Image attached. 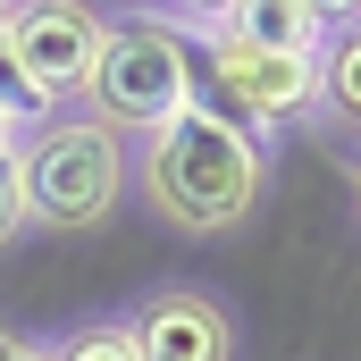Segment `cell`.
<instances>
[{"label":"cell","mask_w":361,"mask_h":361,"mask_svg":"<svg viewBox=\"0 0 361 361\" xmlns=\"http://www.w3.org/2000/svg\"><path fill=\"white\" fill-rule=\"evenodd\" d=\"M261 185H269V152L244 126H227L219 109H202V101L177 109L169 126H152V143H143V202L177 235H227V227H244L252 202H261Z\"/></svg>","instance_id":"obj_1"},{"label":"cell","mask_w":361,"mask_h":361,"mask_svg":"<svg viewBox=\"0 0 361 361\" xmlns=\"http://www.w3.org/2000/svg\"><path fill=\"white\" fill-rule=\"evenodd\" d=\"M193 109V34L177 17H109L85 85V118L109 135H152Z\"/></svg>","instance_id":"obj_2"},{"label":"cell","mask_w":361,"mask_h":361,"mask_svg":"<svg viewBox=\"0 0 361 361\" xmlns=\"http://www.w3.org/2000/svg\"><path fill=\"white\" fill-rule=\"evenodd\" d=\"M17 177H25V227H101L126 193V135L92 126V118H42L25 143H17Z\"/></svg>","instance_id":"obj_3"},{"label":"cell","mask_w":361,"mask_h":361,"mask_svg":"<svg viewBox=\"0 0 361 361\" xmlns=\"http://www.w3.org/2000/svg\"><path fill=\"white\" fill-rule=\"evenodd\" d=\"M193 101L219 109L227 126H244L252 143L277 126L319 118V59H286V51H252L235 34H219L202 17V51H193Z\"/></svg>","instance_id":"obj_4"},{"label":"cell","mask_w":361,"mask_h":361,"mask_svg":"<svg viewBox=\"0 0 361 361\" xmlns=\"http://www.w3.org/2000/svg\"><path fill=\"white\" fill-rule=\"evenodd\" d=\"M101 8L92 0H17L8 8V42H17V76L34 85V101L59 118L68 101H85L92 59H101Z\"/></svg>","instance_id":"obj_5"},{"label":"cell","mask_w":361,"mask_h":361,"mask_svg":"<svg viewBox=\"0 0 361 361\" xmlns=\"http://www.w3.org/2000/svg\"><path fill=\"white\" fill-rule=\"evenodd\" d=\"M126 336H135V361H227L235 353L227 311H219L210 294H193V286H160V294L126 319Z\"/></svg>","instance_id":"obj_6"},{"label":"cell","mask_w":361,"mask_h":361,"mask_svg":"<svg viewBox=\"0 0 361 361\" xmlns=\"http://www.w3.org/2000/svg\"><path fill=\"white\" fill-rule=\"evenodd\" d=\"M210 25L235 34V42H252V51H286V59H319V42H328L302 0H227Z\"/></svg>","instance_id":"obj_7"},{"label":"cell","mask_w":361,"mask_h":361,"mask_svg":"<svg viewBox=\"0 0 361 361\" xmlns=\"http://www.w3.org/2000/svg\"><path fill=\"white\" fill-rule=\"evenodd\" d=\"M319 118L361 126V25H345V34L319 42Z\"/></svg>","instance_id":"obj_8"},{"label":"cell","mask_w":361,"mask_h":361,"mask_svg":"<svg viewBox=\"0 0 361 361\" xmlns=\"http://www.w3.org/2000/svg\"><path fill=\"white\" fill-rule=\"evenodd\" d=\"M51 361H135V336H126V319H92V328H76Z\"/></svg>","instance_id":"obj_9"},{"label":"cell","mask_w":361,"mask_h":361,"mask_svg":"<svg viewBox=\"0 0 361 361\" xmlns=\"http://www.w3.org/2000/svg\"><path fill=\"white\" fill-rule=\"evenodd\" d=\"M17 227H25V177H17V152L0 160V244H17Z\"/></svg>","instance_id":"obj_10"},{"label":"cell","mask_w":361,"mask_h":361,"mask_svg":"<svg viewBox=\"0 0 361 361\" xmlns=\"http://www.w3.org/2000/svg\"><path fill=\"white\" fill-rule=\"evenodd\" d=\"M311 17H319V34H345V25H361V0H302Z\"/></svg>","instance_id":"obj_11"},{"label":"cell","mask_w":361,"mask_h":361,"mask_svg":"<svg viewBox=\"0 0 361 361\" xmlns=\"http://www.w3.org/2000/svg\"><path fill=\"white\" fill-rule=\"evenodd\" d=\"M25 135H34V126H17V118H8V109H0V160H8V152H17V143H25Z\"/></svg>","instance_id":"obj_12"},{"label":"cell","mask_w":361,"mask_h":361,"mask_svg":"<svg viewBox=\"0 0 361 361\" xmlns=\"http://www.w3.org/2000/svg\"><path fill=\"white\" fill-rule=\"evenodd\" d=\"M193 8H202V17H219V8H227V0H193Z\"/></svg>","instance_id":"obj_13"},{"label":"cell","mask_w":361,"mask_h":361,"mask_svg":"<svg viewBox=\"0 0 361 361\" xmlns=\"http://www.w3.org/2000/svg\"><path fill=\"white\" fill-rule=\"evenodd\" d=\"M353 210H361V169H353Z\"/></svg>","instance_id":"obj_14"},{"label":"cell","mask_w":361,"mask_h":361,"mask_svg":"<svg viewBox=\"0 0 361 361\" xmlns=\"http://www.w3.org/2000/svg\"><path fill=\"white\" fill-rule=\"evenodd\" d=\"M0 8H17V0H0Z\"/></svg>","instance_id":"obj_15"}]
</instances>
